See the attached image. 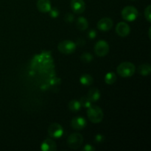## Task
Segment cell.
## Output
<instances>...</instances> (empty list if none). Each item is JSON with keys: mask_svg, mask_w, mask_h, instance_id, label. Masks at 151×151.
Instances as JSON below:
<instances>
[{"mask_svg": "<svg viewBox=\"0 0 151 151\" xmlns=\"http://www.w3.org/2000/svg\"><path fill=\"white\" fill-rule=\"evenodd\" d=\"M87 116L92 123H100L103 121L104 114L101 108L97 106H91L87 110Z\"/></svg>", "mask_w": 151, "mask_h": 151, "instance_id": "obj_1", "label": "cell"}, {"mask_svg": "<svg viewBox=\"0 0 151 151\" xmlns=\"http://www.w3.org/2000/svg\"><path fill=\"white\" fill-rule=\"evenodd\" d=\"M136 66L131 62L121 63L116 68V72L119 76L122 78H129L135 73Z\"/></svg>", "mask_w": 151, "mask_h": 151, "instance_id": "obj_2", "label": "cell"}, {"mask_svg": "<svg viewBox=\"0 0 151 151\" xmlns=\"http://www.w3.org/2000/svg\"><path fill=\"white\" fill-rule=\"evenodd\" d=\"M121 16L125 21L131 22L137 19L139 16V12L134 6H127L122 9L121 12Z\"/></svg>", "mask_w": 151, "mask_h": 151, "instance_id": "obj_3", "label": "cell"}, {"mask_svg": "<svg viewBox=\"0 0 151 151\" xmlns=\"http://www.w3.org/2000/svg\"><path fill=\"white\" fill-rule=\"evenodd\" d=\"M83 142V137L79 133H73L70 134L67 139V145L71 149L77 150L80 148Z\"/></svg>", "mask_w": 151, "mask_h": 151, "instance_id": "obj_4", "label": "cell"}, {"mask_svg": "<svg viewBox=\"0 0 151 151\" xmlns=\"http://www.w3.org/2000/svg\"><path fill=\"white\" fill-rule=\"evenodd\" d=\"M76 44L69 40H64L58 44V49L60 53L69 55L73 53L76 50Z\"/></svg>", "mask_w": 151, "mask_h": 151, "instance_id": "obj_5", "label": "cell"}, {"mask_svg": "<svg viewBox=\"0 0 151 151\" xmlns=\"http://www.w3.org/2000/svg\"><path fill=\"white\" fill-rule=\"evenodd\" d=\"M109 45L106 41L100 40L94 46V52L98 57H104L109 53Z\"/></svg>", "mask_w": 151, "mask_h": 151, "instance_id": "obj_6", "label": "cell"}, {"mask_svg": "<svg viewBox=\"0 0 151 151\" xmlns=\"http://www.w3.org/2000/svg\"><path fill=\"white\" fill-rule=\"evenodd\" d=\"M48 134L52 138L58 139L62 137L63 134V128L60 124L52 123L48 128Z\"/></svg>", "mask_w": 151, "mask_h": 151, "instance_id": "obj_7", "label": "cell"}, {"mask_svg": "<svg viewBox=\"0 0 151 151\" xmlns=\"http://www.w3.org/2000/svg\"><path fill=\"white\" fill-rule=\"evenodd\" d=\"M115 31H116V34L120 37H126L130 34L131 28L126 22H121L116 24Z\"/></svg>", "mask_w": 151, "mask_h": 151, "instance_id": "obj_8", "label": "cell"}, {"mask_svg": "<svg viewBox=\"0 0 151 151\" xmlns=\"http://www.w3.org/2000/svg\"><path fill=\"white\" fill-rule=\"evenodd\" d=\"M113 21L110 18H103L100 19L98 22H97V27L100 31H103V32H106L109 31L113 27Z\"/></svg>", "mask_w": 151, "mask_h": 151, "instance_id": "obj_9", "label": "cell"}, {"mask_svg": "<svg viewBox=\"0 0 151 151\" xmlns=\"http://www.w3.org/2000/svg\"><path fill=\"white\" fill-rule=\"evenodd\" d=\"M70 5L72 11L76 14L83 13L86 10V4L83 0H72Z\"/></svg>", "mask_w": 151, "mask_h": 151, "instance_id": "obj_10", "label": "cell"}, {"mask_svg": "<svg viewBox=\"0 0 151 151\" xmlns=\"http://www.w3.org/2000/svg\"><path fill=\"white\" fill-rule=\"evenodd\" d=\"M71 126L75 130H78V131L82 130L86 126V121L83 117L76 116L71 121Z\"/></svg>", "mask_w": 151, "mask_h": 151, "instance_id": "obj_11", "label": "cell"}, {"mask_svg": "<svg viewBox=\"0 0 151 151\" xmlns=\"http://www.w3.org/2000/svg\"><path fill=\"white\" fill-rule=\"evenodd\" d=\"M37 8L41 13H48L51 10V1L50 0H38Z\"/></svg>", "mask_w": 151, "mask_h": 151, "instance_id": "obj_12", "label": "cell"}, {"mask_svg": "<svg viewBox=\"0 0 151 151\" xmlns=\"http://www.w3.org/2000/svg\"><path fill=\"white\" fill-rule=\"evenodd\" d=\"M41 150L44 151H54L57 150L55 142L51 139H47L43 142L41 146Z\"/></svg>", "mask_w": 151, "mask_h": 151, "instance_id": "obj_13", "label": "cell"}, {"mask_svg": "<svg viewBox=\"0 0 151 151\" xmlns=\"http://www.w3.org/2000/svg\"><path fill=\"white\" fill-rule=\"evenodd\" d=\"M100 91L98 88H92L88 91V94H87V97L91 100V103L93 102H97L100 100Z\"/></svg>", "mask_w": 151, "mask_h": 151, "instance_id": "obj_14", "label": "cell"}, {"mask_svg": "<svg viewBox=\"0 0 151 151\" xmlns=\"http://www.w3.org/2000/svg\"><path fill=\"white\" fill-rule=\"evenodd\" d=\"M76 27L79 30L84 31L88 28V22L87 19L84 17H79L76 22Z\"/></svg>", "mask_w": 151, "mask_h": 151, "instance_id": "obj_15", "label": "cell"}, {"mask_svg": "<svg viewBox=\"0 0 151 151\" xmlns=\"http://www.w3.org/2000/svg\"><path fill=\"white\" fill-rule=\"evenodd\" d=\"M151 66L149 63H142L138 67V72L142 76H148L150 73Z\"/></svg>", "mask_w": 151, "mask_h": 151, "instance_id": "obj_16", "label": "cell"}, {"mask_svg": "<svg viewBox=\"0 0 151 151\" xmlns=\"http://www.w3.org/2000/svg\"><path fill=\"white\" fill-rule=\"evenodd\" d=\"M80 82L82 85L89 86L93 83V78L88 74H83L80 78Z\"/></svg>", "mask_w": 151, "mask_h": 151, "instance_id": "obj_17", "label": "cell"}, {"mask_svg": "<svg viewBox=\"0 0 151 151\" xmlns=\"http://www.w3.org/2000/svg\"><path fill=\"white\" fill-rule=\"evenodd\" d=\"M104 81L106 82V84H109V85H112V84L114 83L116 81V75L114 72H108L104 78Z\"/></svg>", "mask_w": 151, "mask_h": 151, "instance_id": "obj_18", "label": "cell"}, {"mask_svg": "<svg viewBox=\"0 0 151 151\" xmlns=\"http://www.w3.org/2000/svg\"><path fill=\"white\" fill-rule=\"evenodd\" d=\"M68 107H69V110L72 112H78L81 109V104H80L79 101L76 100H72L68 104Z\"/></svg>", "mask_w": 151, "mask_h": 151, "instance_id": "obj_19", "label": "cell"}, {"mask_svg": "<svg viewBox=\"0 0 151 151\" xmlns=\"http://www.w3.org/2000/svg\"><path fill=\"white\" fill-rule=\"evenodd\" d=\"M79 103L81 104V106H83V108H87V109L91 106V100L87 97H81L79 100Z\"/></svg>", "mask_w": 151, "mask_h": 151, "instance_id": "obj_20", "label": "cell"}, {"mask_svg": "<svg viewBox=\"0 0 151 151\" xmlns=\"http://www.w3.org/2000/svg\"><path fill=\"white\" fill-rule=\"evenodd\" d=\"M81 60L85 63H88L93 60V55L89 52H85L81 56Z\"/></svg>", "mask_w": 151, "mask_h": 151, "instance_id": "obj_21", "label": "cell"}, {"mask_svg": "<svg viewBox=\"0 0 151 151\" xmlns=\"http://www.w3.org/2000/svg\"><path fill=\"white\" fill-rule=\"evenodd\" d=\"M145 19L150 23L151 22V5H148L145 10Z\"/></svg>", "mask_w": 151, "mask_h": 151, "instance_id": "obj_22", "label": "cell"}, {"mask_svg": "<svg viewBox=\"0 0 151 151\" xmlns=\"http://www.w3.org/2000/svg\"><path fill=\"white\" fill-rule=\"evenodd\" d=\"M50 15L51 17L52 18H57L59 16V11L58 9L56 8H51L50 10Z\"/></svg>", "mask_w": 151, "mask_h": 151, "instance_id": "obj_23", "label": "cell"}, {"mask_svg": "<svg viewBox=\"0 0 151 151\" xmlns=\"http://www.w3.org/2000/svg\"><path fill=\"white\" fill-rule=\"evenodd\" d=\"M74 19H75V17L71 13H67V14L65 16V21H66L67 23H72L74 22Z\"/></svg>", "mask_w": 151, "mask_h": 151, "instance_id": "obj_24", "label": "cell"}, {"mask_svg": "<svg viewBox=\"0 0 151 151\" xmlns=\"http://www.w3.org/2000/svg\"><path fill=\"white\" fill-rule=\"evenodd\" d=\"M104 140H105V137L104 136L102 135V134H97V135L95 136V138H94V141L97 143L103 142Z\"/></svg>", "mask_w": 151, "mask_h": 151, "instance_id": "obj_25", "label": "cell"}, {"mask_svg": "<svg viewBox=\"0 0 151 151\" xmlns=\"http://www.w3.org/2000/svg\"><path fill=\"white\" fill-rule=\"evenodd\" d=\"M96 35H97V32L94 29H91L88 32V38L89 39H94V38H95Z\"/></svg>", "mask_w": 151, "mask_h": 151, "instance_id": "obj_26", "label": "cell"}, {"mask_svg": "<svg viewBox=\"0 0 151 151\" xmlns=\"http://www.w3.org/2000/svg\"><path fill=\"white\" fill-rule=\"evenodd\" d=\"M83 150V151H94V150H95V148H94L92 145H91L87 144L84 146Z\"/></svg>", "mask_w": 151, "mask_h": 151, "instance_id": "obj_27", "label": "cell"}, {"mask_svg": "<svg viewBox=\"0 0 151 151\" xmlns=\"http://www.w3.org/2000/svg\"><path fill=\"white\" fill-rule=\"evenodd\" d=\"M150 30H151V29L150 28V29H149V32H148V34H149V38H151V36H150Z\"/></svg>", "mask_w": 151, "mask_h": 151, "instance_id": "obj_28", "label": "cell"}, {"mask_svg": "<svg viewBox=\"0 0 151 151\" xmlns=\"http://www.w3.org/2000/svg\"><path fill=\"white\" fill-rule=\"evenodd\" d=\"M131 1H136V0H131Z\"/></svg>", "mask_w": 151, "mask_h": 151, "instance_id": "obj_29", "label": "cell"}]
</instances>
